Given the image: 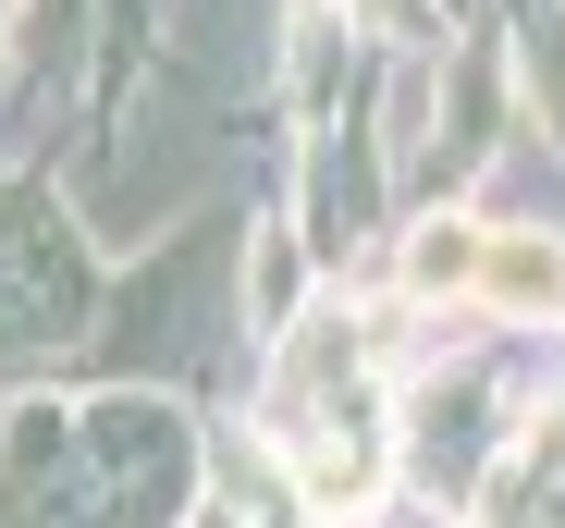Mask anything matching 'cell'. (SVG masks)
Instances as JSON below:
<instances>
[{"instance_id": "obj_1", "label": "cell", "mask_w": 565, "mask_h": 528, "mask_svg": "<svg viewBox=\"0 0 565 528\" xmlns=\"http://www.w3.org/2000/svg\"><path fill=\"white\" fill-rule=\"evenodd\" d=\"M480 320H565V234H541V222H492Z\"/></svg>"}]
</instances>
